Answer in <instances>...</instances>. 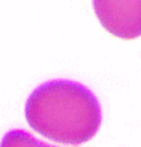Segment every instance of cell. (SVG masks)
<instances>
[{
  "instance_id": "obj_3",
  "label": "cell",
  "mask_w": 141,
  "mask_h": 147,
  "mask_svg": "<svg viewBox=\"0 0 141 147\" xmlns=\"http://www.w3.org/2000/svg\"><path fill=\"white\" fill-rule=\"evenodd\" d=\"M0 147H51L38 141L26 131H11L3 137Z\"/></svg>"
},
{
  "instance_id": "obj_1",
  "label": "cell",
  "mask_w": 141,
  "mask_h": 147,
  "mask_svg": "<svg viewBox=\"0 0 141 147\" xmlns=\"http://www.w3.org/2000/svg\"><path fill=\"white\" fill-rule=\"evenodd\" d=\"M26 120L42 137L62 144H83L96 135L101 107L83 84L50 81L32 93L26 102Z\"/></svg>"
},
{
  "instance_id": "obj_2",
  "label": "cell",
  "mask_w": 141,
  "mask_h": 147,
  "mask_svg": "<svg viewBox=\"0 0 141 147\" xmlns=\"http://www.w3.org/2000/svg\"><path fill=\"white\" fill-rule=\"evenodd\" d=\"M93 9L111 35L120 39L141 36V0H93Z\"/></svg>"
}]
</instances>
